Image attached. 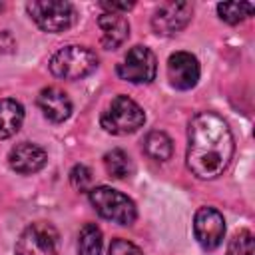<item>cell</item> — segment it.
<instances>
[{
	"label": "cell",
	"mask_w": 255,
	"mask_h": 255,
	"mask_svg": "<svg viewBox=\"0 0 255 255\" xmlns=\"http://www.w3.org/2000/svg\"><path fill=\"white\" fill-rule=\"evenodd\" d=\"M0 10H4V4H2V2H0Z\"/></svg>",
	"instance_id": "obj_23"
},
{
	"label": "cell",
	"mask_w": 255,
	"mask_h": 255,
	"mask_svg": "<svg viewBox=\"0 0 255 255\" xmlns=\"http://www.w3.org/2000/svg\"><path fill=\"white\" fill-rule=\"evenodd\" d=\"M26 10L44 32H64L76 22V8L66 0H34L26 4Z\"/></svg>",
	"instance_id": "obj_5"
},
{
	"label": "cell",
	"mask_w": 255,
	"mask_h": 255,
	"mask_svg": "<svg viewBox=\"0 0 255 255\" xmlns=\"http://www.w3.org/2000/svg\"><path fill=\"white\" fill-rule=\"evenodd\" d=\"M104 165H106V171L114 179H126L131 175V169H133L129 155L120 147H116L104 155Z\"/></svg>",
	"instance_id": "obj_17"
},
{
	"label": "cell",
	"mask_w": 255,
	"mask_h": 255,
	"mask_svg": "<svg viewBox=\"0 0 255 255\" xmlns=\"http://www.w3.org/2000/svg\"><path fill=\"white\" fill-rule=\"evenodd\" d=\"M108 255H143V251L128 239H114Z\"/></svg>",
	"instance_id": "obj_21"
},
{
	"label": "cell",
	"mask_w": 255,
	"mask_h": 255,
	"mask_svg": "<svg viewBox=\"0 0 255 255\" xmlns=\"http://www.w3.org/2000/svg\"><path fill=\"white\" fill-rule=\"evenodd\" d=\"M102 231L96 223H86L78 235V255H102Z\"/></svg>",
	"instance_id": "obj_16"
},
{
	"label": "cell",
	"mask_w": 255,
	"mask_h": 255,
	"mask_svg": "<svg viewBox=\"0 0 255 255\" xmlns=\"http://www.w3.org/2000/svg\"><path fill=\"white\" fill-rule=\"evenodd\" d=\"M143 151L155 161H167L173 153V141L165 131H149L143 139Z\"/></svg>",
	"instance_id": "obj_15"
},
{
	"label": "cell",
	"mask_w": 255,
	"mask_h": 255,
	"mask_svg": "<svg viewBox=\"0 0 255 255\" xmlns=\"http://www.w3.org/2000/svg\"><path fill=\"white\" fill-rule=\"evenodd\" d=\"M199 62L189 52H175L167 60V78L169 84L177 90H191L199 82Z\"/></svg>",
	"instance_id": "obj_10"
},
{
	"label": "cell",
	"mask_w": 255,
	"mask_h": 255,
	"mask_svg": "<svg viewBox=\"0 0 255 255\" xmlns=\"http://www.w3.org/2000/svg\"><path fill=\"white\" fill-rule=\"evenodd\" d=\"M60 233L54 225L46 221H36L28 225L14 247V255H58Z\"/></svg>",
	"instance_id": "obj_6"
},
{
	"label": "cell",
	"mask_w": 255,
	"mask_h": 255,
	"mask_svg": "<svg viewBox=\"0 0 255 255\" xmlns=\"http://www.w3.org/2000/svg\"><path fill=\"white\" fill-rule=\"evenodd\" d=\"M253 4L251 2H221L217 4V12L219 18L227 24H239L245 18H249L253 14Z\"/></svg>",
	"instance_id": "obj_18"
},
{
	"label": "cell",
	"mask_w": 255,
	"mask_h": 255,
	"mask_svg": "<svg viewBox=\"0 0 255 255\" xmlns=\"http://www.w3.org/2000/svg\"><path fill=\"white\" fill-rule=\"evenodd\" d=\"M193 235L201 249L213 251L221 245L225 235V219L215 207H199L193 217Z\"/></svg>",
	"instance_id": "obj_9"
},
{
	"label": "cell",
	"mask_w": 255,
	"mask_h": 255,
	"mask_svg": "<svg viewBox=\"0 0 255 255\" xmlns=\"http://www.w3.org/2000/svg\"><path fill=\"white\" fill-rule=\"evenodd\" d=\"M98 26H100V32H102V46L106 50L120 48L129 36V22L122 14L104 12L98 18Z\"/></svg>",
	"instance_id": "obj_13"
},
{
	"label": "cell",
	"mask_w": 255,
	"mask_h": 255,
	"mask_svg": "<svg viewBox=\"0 0 255 255\" xmlns=\"http://www.w3.org/2000/svg\"><path fill=\"white\" fill-rule=\"evenodd\" d=\"M90 203L94 205L98 215L120 225H131L137 217L135 203L126 193L106 185H98L90 189Z\"/></svg>",
	"instance_id": "obj_4"
},
{
	"label": "cell",
	"mask_w": 255,
	"mask_h": 255,
	"mask_svg": "<svg viewBox=\"0 0 255 255\" xmlns=\"http://www.w3.org/2000/svg\"><path fill=\"white\" fill-rule=\"evenodd\" d=\"M70 183L78 191H90L92 189V171H90V167H86L82 163L74 165L72 171H70Z\"/></svg>",
	"instance_id": "obj_20"
},
{
	"label": "cell",
	"mask_w": 255,
	"mask_h": 255,
	"mask_svg": "<svg viewBox=\"0 0 255 255\" xmlns=\"http://www.w3.org/2000/svg\"><path fill=\"white\" fill-rule=\"evenodd\" d=\"M48 161V153L44 147L30 143V141H22L18 145H14L8 153V163L16 173L22 175H30L40 171Z\"/></svg>",
	"instance_id": "obj_11"
},
{
	"label": "cell",
	"mask_w": 255,
	"mask_h": 255,
	"mask_svg": "<svg viewBox=\"0 0 255 255\" xmlns=\"http://www.w3.org/2000/svg\"><path fill=\"white\" fill-rule=\"evenodd\" d=\"M102 128L114 135H128L137 131L145 124L143 110L128 96H116L110 106L102 112Z\"/></svg>",
	"instance_id": "obj_3"
},
{
	"label": "cell",
	"mask_w": 255,
	"mask_h": 255,
	"mask_svg": "<svg viewBox=\"0 0 255 255\" xmlns=\"http://www.w3.org/2000/svg\"><path fill=\"white\" fill-rule=\"evenodd\" d=\"M100 6H102L106 12L120 14V12L131 10V8H133V2H110V0H104V2H100Z\"/></svg>",
	"instance_id": "obj_22"
},
{
	"label": "cell",
	"mask_w": 255,
	"mask_h": 255,
	"mask_svg": "<svg viewBox=\"0 0 255 255\" xmlns=\"http://www.w3.org/2000/svg\"><path fill=\"white\" fill-rule=\"evenodd\" d=\"M193 14V6L191 2H163L151 16V28L157 36H173L177 32H181Z\"/></svg>",
	"instance_id": "obj_8"
},
{
	"label": "cell",
	"mask_w": 255,
	"mask_h": 255,
	"mask_svg": "<svg viewBox=\"0 0 255 255\" xmlns=\"http://www.w3.org/2000/svg\"><path fill=\"white\" fill-rule=\"evenodd\" d=\"M227 255H253V235L251 231L243 229L233 235L227 245Z\"/></svg>",
	"instance_id": "obj_19"
},
{
	"label": "cell",
	"mask_w": 255,
	"mask_h": 255,
	"mask_svg": "<svg viewBox=\"0 0 255 255\" xmlns=\"http://www.w3.org/2000/svg\"><path fill=\"white\" fill-rule=\"evenodd\" d=\"M118 76L131 84H149L155 78L157 62L149 48L145 46H133L124 56L122 64L116 68Z\"/></svg>",
	"instance_id": "obj_7"
},
{
	"label": "cell",
	"mask_w": 255,
	"mask_h": 255,
	"mask_svg": "<svg viewBox=\"0 0 255 255\" xmlns=\"http://www.w3.org/2000/svg\"><path fill=\"white\" fill-rule=\"evenodd\" d=\"M38 108L54 124L66 122L70 118V114H72V102H70L68 94L64 90L56 88V86L44 88L38 94Z\"/></svg>",
	"instance_id": "obj_12"
},
{
	"label": "cell",
	"mask_w": 255,
	"mask_h": 255,
	"mask_svg": "<svg viewBox=\"0 0 255 255\" xmlns=\"http://www.w3.org/2000/svg\"><path fill=\"white\" fill-rule=\"evenodd\" d=\"M24 122V108L20 102L4 98L0 100V139L12 137Z\"/></svg>",
	"instance_id": "obj_14"
},
{
	"label": "cell",
	"mask_w": 255,
	"mask_h": 255,
	"mask_svg": "<svg viewBox=\"0 0 255 255\" xmlns=\"http://www.w3.org/2000/svg\"><path fill=\"white\" fill-rule=\"evenodd\" d=\"M98 68V56L92 48L70 44L50 58V72L62 80H82Z\"/></svg>",
	"instance_id": "obj_2"
},
{
	"label": "cell",
	"mask_w": 255,
	"mask_h": 255,
	"mask_svg": "<svg viewBox=\"0 0 255 255\" xmlns=\"http://www.w3.org/2000/svg\"><path fill=\"white\" fill-rule=\"evenodd\" d=\"M235 151L227 122L213 112H199L187 128V167L199 179L219 177Z\"/></svg>",
	"instance_id": "obj_1"
}]
</instances>
